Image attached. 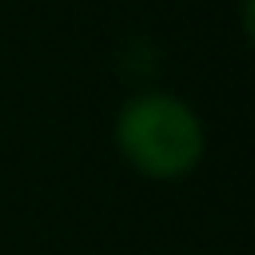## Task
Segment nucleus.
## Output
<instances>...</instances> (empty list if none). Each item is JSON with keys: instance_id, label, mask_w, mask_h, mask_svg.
Masks as SVG:
<instances>
[{"instance_id": "nucleus-1", "label": "nucleus", "mask_w": 255, "mask_h": 255, "mask_svg": "<svg viewBox=\"0 0 255 255\" xmlns=\"http://www.w3.org/2000/svg\"><path fill=\"white\" fill-rule=\"evenodd\" d=\"M120 151L155 179H175L183 175L199 151H203V131L199 120L191 116L187 104L171 96H139L124 108L120 116Z\"/></svg>"}]
</instances>
